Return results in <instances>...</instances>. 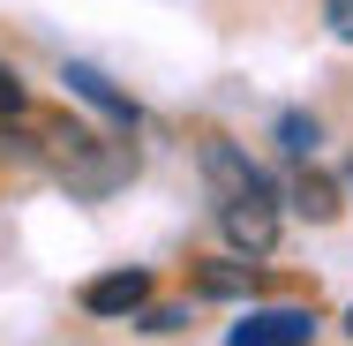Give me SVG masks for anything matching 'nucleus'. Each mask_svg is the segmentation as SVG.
Segmentation results:
<instances>
[{"label":"nucleus","instance_id":"nucleus-3","mask_svg":"<svg viewBox=\"0 0 353 346\" xmlns=\"http://www.w3.org/2000/svg\"><path fill=\"white\" fill-rule=\"evenodd\" d=\"M308 339H316V309H293V301L248 309V316L225 331V346H308Z\"/></svg>","mask_w":353,"mask_h":346},{"label":"nucleus","instance_id":"nucleus-1","mask_svg":"<svg viewBox=\"0 0 353 346\" xmlns=\"http://www.w3.org/2000/svg\"><path fill=\"white\" fill-rule=\"evenodd\" d=\"M203 181H211L225 249L248 256V264H263V256L279 249V226H285V196L271 189V173H263L241 143H203Z\"/></svg>","mask_w":353,"mask_h":346},{"label":"nucleus","instance_id":"nucleus-6","mask_svg":"<svg viewBox=\"0 0 353 346\" xmlns=\"http://www.w3.org/2000/svg\"><path fill=\"white\" fill-rule=\"evenodd\" d=\"M61 75H68V90H75V98H90V106H98V113H105L113 128H136V98H121V90H113V83H105L98 68H83V61H68Z\"/></svg>","mask_w":353,"mask_h":346},{"label":"nucleus","instance_id":"nucleus-5","mask_svg":"<svg viewBox=\"0 0 353 346\" xmlns=\"http://www.w3.org/2000/svg\"><path fill=\"white\" fill-rule=\"evenodd\" d=\"M293 211H301V218H316V226H331V218L346 211V181H331V173L301 166V173H293Z\"/></svg>","mask_w":353,"mask_h":346},{"label":"nucleus","instance_id":"nucleus-10","mask_svg":"<svg viewBox=\"0 0 353 346\" xmlns=\"http://www.w3.org/2000/svg\"><path fill=\"white\" fill-rule=\"evenodd\" d=\"M136 324H143V331H181V324H188V309H181V301H165V309H143Z\"/></svg>","mask_w":353,"mask_h":346},{"label":"nucleus","instance_id":"nucleus-2","mask_svg":"<svg viewBox=\"0 0 353 346\" xmlns=\"http://www.w3.org/2000/svg\"><path fill=\"white\" fill-rule=\"evenodd\" d=\"M38 158L75 196H113V189L136 181V151L121 136H105V128H90V121H46L38 128Z\"/></svg>","mask_w":353,"mask_h":346},{"label":"nucleus","instance_id":"nucleus-7","mask_svg":"<svg viewBox=\"0 0 353 346\" xmlns=\"http://www.w3.org/2000/svg\"><path fill=\"white\" fill-rule=\"evenodd\" d=\"M263 278H256V264L241 256V264H203L196 271V294H218V301H233V294H256Z\"/></svg>","mask_w":353,"mask_h":346},{"label":"nucleus","instance_id":"nucleus-4","mask_svg":"<svg viewBox=\"0 0 353 346\" xmlns=\"http://www.w3.org/2000/svg\"><path fill=\"white\" fill-rule=\"evenodd\" d=\"M83 309H90V316H143V309H150V271L128 264V271L90 278V286H83Z\"/></svg>","mask_w":353,"mask_h":346},{"label":"nucleus","instance_id":"nucleus-8","mask_svg":"<svg viewBox=\"0 0 353 346\" xmlns=\"http://www.w3.org/2000/svg\"><path fill=\"white\" fill-rule=\"evenodd\" d=\"M316 136H323V128H316L308 113H279V143L293 151V158H308V151H316Z\"/></svg>","mask_w":353,"mask_h":346},{"label":"nucleus","instance_id":"nucleus-11","mask_svg":"<svg viewBox=\"0 0 353 346\" xmlns=\"http://www.w3.org/2000/svg\"><path fill=\"white\" fill-rule=\"evenodd\" d=\"M323 23H331V38L353 46V0H323Z\"/></svg>","mask_w":353,"mask_h":346},{"label":"nucleus","instance_id":"nucleus-12","mask_svg":"<svg viewBox=\"0 0 353 346\" xmlns=\"http://www.w3.org/2000/svg\"><path fill=\"white\" fill-rule=\"evenodd\" d=\"M339 181H346V196H353V158H346V173H339Z\"/></svg>","mask_w":353,"mask_h":346},{"label":"nucleus","instance_id":"nucleus-13","mask_svg":"<svg viewBox=\"0 0 353 346\" xmlns=\"http://www.w3.org/2000/svg\"><path fill=\"white\" fill-rule=\"evenodd\" d=\"M346 331H353V309H346Z\"/></svg>","mask_w":353,"mask_h":346},{"label":"nucleus","instance_id":"nucleus-9","mask_svg":"<svg viewBox=\"0 0 353 346\" xmlns=\"http://www.w3.org/2000/svg\"><path fill=\"white\" fill-rule=\"evenodd\" d=\"M23 106H30V90H23V75H15L8 61H0V121H15Z\"/></svg>","mask_w":353,"mask_h":346}]
</instances>
